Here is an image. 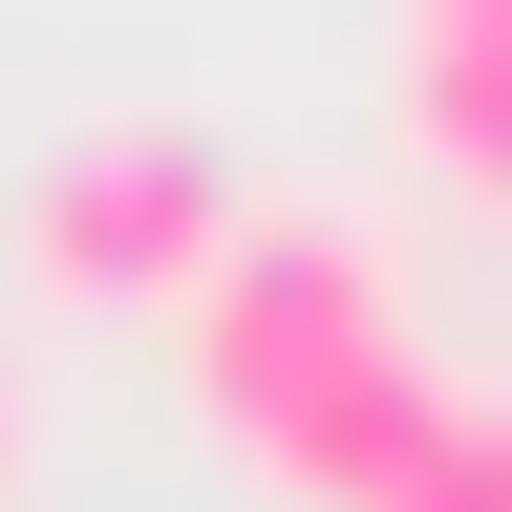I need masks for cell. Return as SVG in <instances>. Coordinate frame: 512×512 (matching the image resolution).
<instances>
[{"label": "cell", "mask_w": 512, "mask_h": 512, "mask_svg": "<svg viewBox=\"0 0 512 512\" xmlns=\"http://www.w3.org/2000/svg\"><path fill=\"white\" fill-rule=\"evenodd\" d=\"M192 406H214L235 470H278L299 512H384L427 470L448 384L406 342V299H384V235L342 214V192H256L214 299H192Z\"/></svg>", "instance_id": "1"}, {"label": "cell", "mask_w": 512, "mask_h": 512, "mask_svg": "<svg viewBox=\"0 0 512 512\" xmlns=\"http://www.w3.org/2000/svg\"><path fill=\"white\" fill-rule=\"evenodd\" d=\"M235 214H256L235 150L171 128V107H107V128H64V150L22 171V256H43L64 299H171V320H192L214 256H235Z\"/></svg>", "instance_id": "2"}, {"label": "cell", "mask_w": 512, "mask_h": 512, "mask_svg": "<svg viewBox=\"0 0 512 512\" xmlns=\"http://www.w3.org/2000/svg\"><path fill=\"white\" fill-rule=\"evenodd\" d=\"M406 150L470 214H512V43H406Z\"/></svg>", "instance_id": "3"}, {"label": "cell", "mask_w": 512, "mask_h": 512, "mask_svg": "<svg viewBox=\"0 0 512 512\" xmlns=\"http://www.w3.org/2000/svg\"><path fill=\"white\" fill-rule=\"evenodd\" d=\"M406 43H512V0H406Z\"/></svg>", "instance_id": "4"}, {"label": "cell", "mask_w": 512, "mask_h": 512, "mask_svg": "<svg viewBox=\"0 0 512 512\" xmlns=\"http://www.w3.org/2000/svg\"><path fill=\"white\" fill-rule=\"evenodd\" d=\"M0 491H22V363H0Z\"/></svg>", "instance_id": "5"}, {"label": "cell", "mask_w": 512, "mask_h": 512, "mask_svg": "<svg viewBox=\"0 0 512 512\" xmlns=\"http://www.w3.org/2000/svg\"><path fill=\"white\" fill-rule=\"evenodd\" d=\"M491 470H512V384H491Z\"/></svg>", "instance_id": "6"}]
</instances>
